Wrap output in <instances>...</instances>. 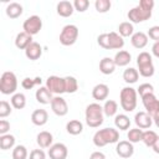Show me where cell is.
Segmentation results:
<instances>
[{
  "instance_id": "cell-1",
  "label": "cell",
  "mask_w": 159,
  "mask_h": 159,
  "mask_svg": "<svg viewBox=\"0 0 159 159\" xmlns=\"http://www.w3.org/2000/svg\"><path fill=\"white\" fill-rule=\"evenodd\" d=\"M119 142V132L114 128H103L94 133L93 144L97 148H102L107 144H113Z\"/></svg>"
},
{
  "instance_id": "cell-2",
  "label": "cell",
  "mask_w": 159,
  "mask_h": 159,
  "mask_svg": "<svg viewBox=\"0 0 159 159\" xmlns=\"http://www.w3.org/2000/svg\"><path fill=\"white\" fill-rule=\"evenodd\" d=\"M103 107L99 103H89L84 111L86 123L91 128H98L103 123Z\"/></svg>"
},
{
  "instance_id": "cell-3",
  "label": "cell",
  "mask_w": 159,
  "mask_h": 159,
  "mask_svg": "<svg viewBox=\"0 0 159 159\" xmlns=\"http://www.w3.org/2000/svg\"><path fill=\"white\" fill-rule=\"evenodd\" d=\"M137 89H134L133 87H124L122 88L120 93H119V102H120V107L125 111V112H133L137 107Z\"/></svg>"
},
{
  "instance_id": "cell-4",
  "label": "cell",
  "mask_w": 159,
  "mask_h": 159,
  "mask_svg": "<svg viewBox=\"0 0 159 159\" xmlns=\"http://www.w3.org/2000/svg\"><path fill=\"white\" fill-rule=\"evenodd\" d=\"M137 65H138V72L140 76L148 78L152 77L154 75V65H153V60H152V55L147 51L140 52L137 56Z\"/></svg>"
},
{
  "instance_id": "cell-5",
  "label": "cell",
  "mask_w": 159,
  "mask_h": 159,
  "mask_svg": "<svg viewBox=\"0 0 159 159\" xmlns=\"http://www.w3.org/2000/svg\"><path fill=\"white\" fill-rule=\"evenodd\" d=\"M17 89V77L11 71H5L0 77V92L2 94H15Z\"/></svg>"
},
{
  "instance_id": "cell-6",
  "label": "cell",
  "mask_w": 159,
  "mask_h": 159,
  "mask_svg": "<svg viewBox=\"0 0 159 159\" xmlns=\"http://www.w3.org/2000/svg\"><path fill=\"white\" fill-rule=\"evenodd\" d=\"M78 27L73 24H68L62 27L61 34H60V43L63 46H72L76 43L78 39Z\"/></svg>"
},
{
  "instance_id": "cell-7",
  "label": "cell",
  "mask_w": 159,
  "mask_h": 159,
  "mask_svg": "<svg viewBox=\"0 0 159 159\" xmlns=\"http://www.w3.org/2000/svg\"><path fill=\"white\" fill-rule=\"evenodd\" d=\"M128 19H129V22L132 24H139V22H144L147 20L150 19L152 16V10L149 9H145L140 5H137L134 7H132L128 14H127Z\"/></svg>"
},
{
  "instance_id": "cell-8",
  "label": "cell",
  "mask_w": 159,
  "mask_h": 159,
  "mask_svg": "<svg viewBox=\"0 0 159 159\" xmlns=\"http://www.w3.org/2000/svg\"><path fill=\"white\" fill-rule=\"evenodd\" d=\"M22 29L26 34L34 36L36 34H39L42 29V19L39 15H31L29 16L24 24H22Z\"/></svg>"
},
{
  "instance_id": "cell-9",
  "label": "cell",
  "mask_w": 159,
  "mask_h": 159,
  "mask_svg": "<svg viewBox=\"0 0 159 159\" xmlns=\"http://www.w3.org/2000/svg\"><path fill=\"white\" fill-rule=\"evenodd\" d=\"M46 87L50 89L51 93L55 94H62L66 93V87H65V77L60 76H50L46 80Z\"/></svg>"
},
{
  "instance_id": "cell-10",
  "label": "cell",
  "mask_w": 159,
  "mask_h": 159,
  "mask_svg": "<svg viewBox=\"0 0 159 159\" xmlns=\"http://www.w3.org/2000/svg\"><path fill=\"white\" fill-rule=\"evenodd\" d=\"M142 102H143V106L145 108V112L152 118H154L157 114H159V99L155 97L154 93L144 96L142 98Z\"/></svg>"
},
{
  "instance_id": "cell-11",
  "label": "cell",
  "mask_w": 159,
  "mask_h": 159,
  "mask_svg": "<svg viewBox=\"0 0 159 159\" xmlns=\"http://www.w3.org/2000/svg\"><path fill=\"white\" fill-rule=\"evenodd\" d=\"M51 109L52 112L58 116V117H63L68 113V106H67V102L65 101V98H62L61 96H56L53 97L52 102H51Z\"/></svg>"
},
{
  "instance_id": "cell-12",
  "label": "cell",
  "mask_w": 159,
  "mask_h": 159,
  "mask_svg": "<svg viewBox=\"0 0 159 159\" xmlns=\"http://www.w3.org/2000/svg\"><path fill=\"white\" fill-rule=\"evenodd\" d=\"M116 153L120 158L128 159L134 154V147L129 140H119L116 145Z\"/></svg>"
},
{
  "instance_id": "cell-13",
  "label": "cell",
  "mask_w": 159,
  "mask_h": 159,
  "mask_svg": "<svg viewBox=\"0 0 159 159\" xmlns=\"http://www.w3.org/2000/svg\"><path fill=\"white\" fill-rule=\"evenodd\" d=\"M68 155V149L63 143H55L48 149L50 159H66Z\"/></svg>"
},
{
  "instance_id": "cell-14",
  "label": "cell",
  "mask_w": 159,
  "mask_h": 159,
  "mask_svg": "<svg viewBox=\"0 0 159 159\" xmlns=\"http://www.w3.org/2000/svg\"><path fill=\"white\" fill-rule=\"evenodd\" d=\"M134 122H135L138 128H140V129H149L152 127V124H153V118L147 112L142 111V112L135 113Z\"/></svg>"
},
{
  "instance_id": "cell-15",
  "label": "cell",
  "mask_w": 159,
  "mask_h": 159,
  "mask_svg": "<svg viewBox=\"0 0 159 159\" xmlns=\"http://www.w3.org/2000/svg\"><path fill=\"white\" fill-rule=\"evenodd\" d=\"M35 97H36V101L41 104H51L53 97H52V93L50 92V89L46 87V86H41L36 89V93H35Z\"/></svg>"
},
{
  "instance_id": "cell-16",
  "label": "cell",
  "mask_w": 159,
  "mask_h": 159,
  "mask_svg": "<svg viewBox=\"0 0 159 159\" xmlns=\"http://www.w3.org/2000/svg\"><path fill=\"white\" fill-rule=\"evenodd\" d=\"M108 94H109V87L106 83H98L92 89V97L98 102L106 101L108 98Z\"/></svg>"
},
{
  "instance_id": "cell-17",
  "label": "cell",
  "mask_w": 159,
  "mask_h": 159,
  "mask_svg": "<svg viewBox=\"0 0 159 159\" xmlns=\"http://www.w3.org/2000/svg\"><path fill=\"white\" fill-rule=\"evenodd\" d=\"M48 120V113L46 109H35L31 114V122L37 125V127H42L47 123Z\"/></svg>"
},
{
  "instance_id": "cell-18",
  "label": "cell",
  "mask_w": 159,
  "mask_h": 159,
  "mask_svg": "<svg viewBox=\"0 0 159 159\" xmlns=\"http://www.w3.org/2000/svg\"><path fill=\"white\" fill-rule=\"evenodd\" d=\"M41 55H42V47L39 42H35V41L32 43H30L29 47L25 50V56L31 61L39 60L41 57Z\"/></svg>"
},
{
  "instance_id": "cell-19",
  "label": "cell",
  "mask_w": 159,
  "mask_h": 159,
  "mask_svg": "<svg viewBox=\"0 0 159 159\" xmlns=\"http://www.w3.org/2000/svg\"><path fill=\"white\" fill-rule=\"evenodd\" d=\"M32 42H34L32 41V36L26 34L25 31L19 32L16 35V37H15V46L17 48H20V50H26L29 47V45L32 43Z\"/></svg>"
},
{
  "instance_id": "cell-20",
  "label": "cell",
  "mask_w": 159,
  "mask_h": 159,
  "mask_svg": "<svg viewBox=\"0 0 159 159\" xmlns=\"http://www.w3.org/2000/svg\"><path fill=\"white\" fill-rule=\"evenodd\" d=\"M56 10H57V14L62 17H70L73 11H75V7H73V4L67 1V0H63V1H60L56 6Z\"/></svg>"
},
{
  "instance_id": "cell-21",
  "label": "cell",
  "mask_w": 159,
  "mask_h": 159,
  "mask_svg": "<svg viewBox=\"0 0 159 159\" xmlns=\"http://www.w3.org/2000/svg\"><path fill=\"white\" fill-rule=\"evenodd\" d=\"M130 42L135 48H144L148 45V35L144 34L143 31L134 32L133 36L130 37Z\"/></svg>"
},
{
  "instance_id": "cell-22",
  "label": "cell",
  "mask_w": 159,
  "mask_h": 159,
  "mask_svg": "<svg viewBox=\"0 0 159 159\" xmlns=\"http://www.w3.org/2000/svg\"><path fill=\"white\" fill-rule=\"evenodd\" d=\"M116 63H114V60L111 58V57H103L101 61H99V71L103 73V75H112L116 70Z\"/></svg>"
},
{
  "instance_id": "cell-23",
  "label": "cell",
  "mask_w": 159,
  "mask_h": 159,
  "mask_svg": "<svg viewBox=\"0 0 159 159\" xmlns=\"http://www.w3.org/2000/svg\"><path fill=\"white\" fill-rule=\"evenodd\" d=\"M36 142L39 144L40 148H50L52 145V142H53V137L50 132L47 130H42L37 134L36 137Z\"/></svg>"
},
{
  "instance_id": "cell-24",
  "label": "cell",
  "mask_w": 159,
  "mask_h": 159,
  "mask_svg": "<svg viewBox=\"0 0 159 159\" xmlns=\"http://www.w3.org/2000/svg\"><path fill=\"white\" fill-rule=\"evenodd\" d=\"M113 60H114L116 66H118V67H124V66L129 65V62L132 61V55H130L128 51H125V50H120V51H118V52L116 53V56H114Z\"/></svg>"
},
{
  "instance_id": "cell-25",
  "label": "cell",
  "mask_w": 159,
  "mask_h": 159,
  "mask_svg": "<svg viewBox=\"0 0 159 159\" xmlns=\"http://www.w3.org/2000/svg\"><path fill=\"white\" fill-rule=\"evenodd\" d=\"M108 37H109V50H120L124 46V40L119 34L112 31L108 32Z\"/></svg>"
},
{
  "instance_id": "cell-26",
  "label": "cell",
  "mask_w": 159,
  "mask_h": 159,
  "mask_svg": "<svg viewBox=\"0 0 159 159\" xmlns=\"http://www.w3.org/2000/svg\"><path fill=\"white\" fill-rule=\"evenodd\" d=\"M6 15L10 17V19H17V17H20L21 15H22V11H24V9H22V5L21 4H19V2H10L7 6H6Z\"/></svg>"
},
{
  "instance_id": "cell-27",
  "label": "cell",
  "mask_w": 159,
  "mask_h": 159,
  "mask_svg": "<svg viewBox=\"0 0 159 159\" xmlns=\"http://www.w3.org/2000/svg\"><path fill=\"white\" fill-rule=\"evenodd\" d=\"M114 125L119 130H127L130 127V119L127 114H123V113L117 114L114 117Z\"/></svg>"
},
{
  "instance_id": "cell-28",
  "label": "cell",
  "mask_w": 159,
  "mask_h": 159,
  "mask_svg": "<svg viewBox=\"0 0 159 159\" xmlns=\"http://www.w3.org/2000/svg\"><path fill=\"white\" fill-rule=\"evenodd\" d=\"M66 130H67V133L71 134V135H78V134H81L82 130H83V124H82V122H80L78 119H72V120L67 122V124H66Z\"/></svg>"
},
{
  "instance_id": "cell-29",
  "label": "cell",
  "mask_w": 159,
  "mask_h": 159,
  "mask_svg": "<svg viewBox=\"0 0 159 159\" xmlns=\"http://www.w3.org/2000/svg\"><path fill=\"white\" fill-rule=\"evenodd\" d=\"M138 78H139L138 70H135L133 67H128L127 70H124V72H123V80H124L125 83L133 84V83H135L138 81Z\"/></svg>"
},
{
  "instance_id": "cell-30",
  "label": "cell",
  "mask_w": 159,
  "mask_h": 159,
  "mask_svg": "<svg viewBox=\"0 0 159 159\" xmlns=\"http://www.w3.org/2000/svg\"><path fill=\"white\" fill-rule=\"evenodd\" d=\"M11 106L15 108V109H22L25 108L26 106V97L24 93H20V92H16L15 94L11 96Z\"/></svg>"
},
{
  "instance_id": "cell-31",
  "label": "cell",
  "mask_w": 159,
  "mask_h": 159,
  "mask_svg": "<svg viewBox=\"0 0 159 159\" xmlns=\"http://www.w3.org/2000/svg\"><path fill=\"white\" fill-rule=\"evenodd\" d=\"M117 111H118V103L113 99H107L103 104V113L107 117H113L117 116Z\"/></svg>"
},
{
  "instance_id": "cell-32",
  "label": "cell",
  "mask_w": 159,
  "mask_h": 159,
  "mask_svg": "<svg viewBox=\"0 0 159 159\" xmlns=\"http://www.w3.org/2000/svg\"><path fill=\"white\" fill-rule=\"evenodd\" d=\"M118 31H119V35L122 37H129V36L132 37L133 34H134V26L129 21H123V22L119 24Z\"/></svg>"
},
{
  "instance_id": "cell-33",
  "label": "cell",
  "mask_w": 159,
  "mask_h": 159,
  "mask_svg": "<svg viewBox=\"0 0 159 159\" xmlns=\"http://www.w3.org/2000/svg\"><path fill=\"white\" fill-rule=\"evenodd\" d=\"M15 147V137L12 134H4L0 135V149L7 150Z\"/></svg>"
},
{
  "instance_id": "cell-34",
  "label": "cell",
  "mask_w": 159,
  "mask_h": 159,
  "mask_svg": "<svg viewBox=\"0 0 159 159\" xmlns=\"http://www.w3.org/2000/svg\"><path fill=\"white\" fill-rule=\"evenodd\" d=\"M127 138L128 140L134 144V143H138V142H142V138H143V129L140 128H133V129H129V132L127 133Z\"/></svg>"
},
{
  "instance_id": "cell-35",
  "label": "cell",
  "mask_w": 159,
  "mask_h": 159,
  "mask_svg": "<svg viewBox=\"0 0 159 159\" xmlns=\"http://www.w3.org/2000/svg\"><path fill=\"white\" fill-rule=\"evenodd\" d=\"M65 87H66V93H75L78 89V82L73 76H66Z\"/></svg>"
},
{
  "instance_id": "cell-36",
  "label": "cell",
  "mask_w": 159,
  "mask_h": 159,
  "mask_svg": "<svg viewBox=\"0 0 159 159\" xmlns=\"http://www.w3.org/2000/svg\"><path fill=\"white\" fill-rule=\"evenodd\" d=\"M157 138H158V134L154 132V130H150V129H148V130H145V132H143V138H142V142L147 145V147H153L154 145V143H155V140H157Z\"/></svg>"
},
{
  "instance_id": "cell-37",
  "label": "cell",
  "mask_w": 159,
  "mask_h": 159,
  "mask_svg": "<svg viewBox=\"0 0 159 159\" xmlns=\"http://www.w3.org/2000/svg\"><path fill=\"white\" fill-rule=\"evenodd\" d=\"M29 153L25 145H16L12 149V159H27Z\"/></svg>"
},
{
  "instance_id": "cell-38",
  "label": "cell",
  "mask_w": 159,
  "mask_h": 159,
  "mask_svg": "<svg viewBox=\"0 0 159 159\" xmlns=\"http://www.w3.org/2000/svg\"><path fill=\"white\" fill-rule=\"evenodd\" d=\"M41 82H42L41 77H35V78L25 77V78L21 81V86H22V88H25V89H32L36 84H41Z\"/></svg>"
},
{
  "instance_id": "cell-39",
  "label": "cell",
  "mask_w": 159,
  "mask_h": 159,
  "mask_svg": "<svg viewBox=\"0 0 159 159\" xmlns=\"http://www.w3.org/2000/svg\"><path fill=\"white\" fill-rule=\"evenodd\" d=\"M111 6H112V2L109 0H96V2H94L96 10L101 14H104V12L109 11Z\"/></svg>"
},
{
  "instance_id": "cell-40",
  "label": "cell",
  "mask_w": 159,
  "mask_h": 159,
  "mask_svg": "<svg viewBox=\"0 0 159 159\" xmlns=\"http://www.w3.org/2000/svg\"><path fill=\"white\" fill-rule=\"evenodd\" d=\"M137 93L140 96V98H143V97L147 96V94L154 93V87H153V84H150V83H142V84H139V87L137 88Z\"/></svg>"
},
{
  "instance_id": "cell-41",
  "label": "cell",
  "mask_w": 159,
  "mask_h": 159,
  "mask_svg": "<svg viewBox=\"0 0 159 159\" xmlns=\"http://www.w3.org/2000/svg\"><path fill=\"white\" fill-rule=\"evenodd\" d=\"M72 4H73L75 10L78 11V12H84L89 6V1L88 0H75Z\"/></svg>"
},
{
  "instance_id": "cell-42",
  "label": "cell",
  "mask_w": 159,
  "mask_h": 159,
  "mask_svg": "<svg viewBox=\"0 0 159 159\" xmlns=\"http://www.w3.org/2000/svg\"><path fill=\"white\" fill-rule=\"evenodd\" d=\"M11 111L12 109H11V106H10L9 102H6V101L0 102V118H5V117L10 116Z\"/></svg>"
},
{
  "instance_id": "cell-43",
  "label": "cell",
  "mask_w": 159,
  "mask_h": 159,
  "mask_svg": "<svg viewBox=\"0 0 159 159\" xmlns=\"http://www.w3.org/2000/svg\"><path fill=\"white\" fill-rule=\"evenodd\" d=\"M97 42H98V45H99L102 48L109 50V37H108V32L101 34V35L97 37Z\"/></svg>"
},
{
  "instance_id": "cell-44",
  "label": "cell",
  "mask_w": 159,
  "mask_h": 159,
  "mask_svg": "<svg viewBox=\"0 0 159 159\" xmlns=\"http://www.w3.org/2000/svg\"><path fill=\"white\" fill-rule=\"evenodd\" d=\"M148 37L154 40V42L159 41V25H154L148 30Z\"/></svg>"
},
{
  "instance_id": "cell-45",
  "label": "cell",
  "mask_w": 159,
  "mask_h": 159,
  "mask_svg": "<svg viewBox=\"0 0 159 159\" xmlns=\"http://www.w3.org/2000/svg\"><path fill=\"white\" fill-rule=\"evenodd\" d=\"M29 159H46V154L42 149H34L30 152Z\"/></svg>"
},
{
  "instance_id": "cell-46",
  "label": "cell",
  "mask_w": 159,
  "mask_h": 159,
  "mask_svg": "<svg viewBox=\"0 0 159 159\" xmlns=\"http://www.w3.org/2000/svg\"><path fill=\"white\" fill-rule=\"evenodd\" d=\"M9 130H10V123L6 119H1L0 120V135L7 134Z\"/></svg>"
},
{
  "instance_id": "cell-47",
  "label": "cell",
  "mask_w": 159,
  "mask_h": 159,
  "mask_svg": "<svg viewBox=\"0 0 159 159\" xmlns=\"http://www.w3.org/2000/svg\"><path fill=\"white\" fill-rule=\"evenodd\" d=\"M138 5H140V6H143V7H145V9H149V10H153V7H154V5H155V2H154L153 0H140Z\"/></svg>"
},
{
  "instance_id": "cell-48",
  "label": "cell",
  "mask_w": 159,
  "mask_h": 159,
  "mask_svg": "<svg viewBox=\"0 0 159 159\" xmlns=\"http://www.w3.org/2000/svg\"><path fill=\"white\" fill-rule=\"evenodd\" d=\"M152 53L157 58H159V41H157V42L153 43V46H152Z\"/></svg>"
},
{
  "instance_id": "cell-49",
  "label": "cell",
  "mask_w": 159,
  "mask_h": 159,
  "mask_svg": "<svg viewBox=\"0 0 159 159\" xmlns=\"http://www.w3.org/2000/svg\"><path fill=\"white\" fill-rule=\"evenodd\" d=\"M89 159H106V155L102 152H93L89 155Z\"/></svg>"
},
{
  "instance_id": "cell-50",
  "label": "cell",
  "mask_w": 159,
  "mask_h": 159,
  "mask_svg": "<svg viewBox=\"0 0 159 159\" xmlns=\"http://www.w3.org/2000/svg\"><path fill=\"white\" fill-rule=\"evenodd\" d=\"M152 148H153L154 153L159 154V135H158V138H157V140H155V143H154V145H153Z\"/></svg>"
},
{
  "instance_id": "cell-51",
  "label": "cell",
  "mask_w": 159,
  "mask_h": 159,
  "mask_svg": "<svg viewBox=\"0 0 159 159\" xmlns=\"http://www.w3.org/2000/svg\"><path fill=\"white\" fill-rule=\"evenodd\" d=\"M153 122H154V124H155V125L159 128V114H157V116L153 118Z\"/></svg>"
}]
</instances>
